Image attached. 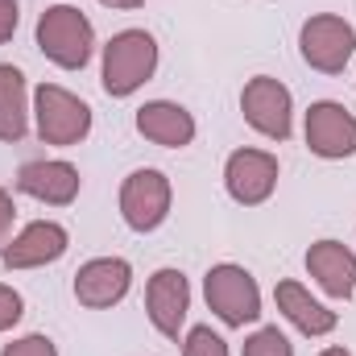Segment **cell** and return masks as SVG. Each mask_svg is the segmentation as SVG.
Here are the masks:
<instances>
[{
  "instance_id": "6da1fadb",
  "label": "cell",
  "mask_w": 356,
  "mask_h": 356,
  "mask_svg": "<svg viewBox=\"0 0 356 356\" xmlns=\"http://www.w3.org/2000/svg\"><path fill=\"white\" fill-rule=\"evenodd\" d=\"M38 50L63 67V71H83L95 50V29L75 4H50L38 17Z\"/></svg>"
},
{
  "instance_id": "7a4b0ae2",
  "label": "cell",
  "mask_w": 356,
  "mask_h": 356,
  "mask_svg": "<svg viewBox=\"0 0 356 356\" xmlns=\"http://www.w3.org/2000/svg\"><path fill=\"white\" fill-rule=\"evenodd\" d=\"M158 71V42L145 29H120L104 46V75L99 83L112 99H124L141 83H149Z\"/></svg>"
},
{
  "instance_id": "3957f363",
  "label": "cell",
  "mask_w": 356,
  "mask_h": 356,
  "mask_svg": "<svg viewBox=\"0 0 356 356\" xmlns=\"http://www.w3.org/2000/svg\"><path fill=\"white\" fill-rule=\"evenodd\" d=\"M203 294L224 327H245V323L261 319V290L245 266H232V261L211 266L203 277Z\"/></svg>"
},
{
  "instance_id": "277c9868",
  "label": "cell",
  "mask_w": 356,
  "mask_h": 356,
  "mask_svg": "<svg viewBox=\"0 0 356 356\" xmlns=\"http://www.w3.org/2000/svg\"><path fill=\"white\" fill-rule=\"evenodd\" d=\"M33 120H38V137L46 145H79L91 133V108L71 95L58 83H42L33 95Z\"/></svg>"
},
{
  "instance_id": "5b68a950",
  "label": "cell",
  "mask_w": 356,
  "mask_h": 356,
  "mask_svg": "<svg viewBox=\"0 0 356 356\" xmlns=\"http://www.w3.org/2000/svg\"><path fill=\"white\" fill-rule=\"evenodd\" d=\"M298 50H302V63L311 71L340 75L356 54V29L344 17H336V13L307 17L302 21V33H298Z\"/></svg>"
},
{
  "instance_id": "8992f818",
  "label": "cell",
  "mask_w": 356,
  "mask_h": 356,
  "mask_svg": "<svg viewBox=\"0 0 356 356\" xmlns=\"http://www.w3.org/2000/svg\"><path fill=\"white\" fill-rule=\"evenodd\" d=\"M241 112H245L249 129H257L269 141H286L294 133V99H290V88L277 83V79H269V75H257V79L245 83Z\"/></svg>"
},
{
  "instance_id": "52a82bcc",
  "label": "cell",
  "mask_w": 356,
  "mask_h": 356,
  "mask_svg": "<svg viewBox=\"0 0 356 356\" xmlns=\"http://www.w3.org/2000/svg\"><path fill=\"white\" fill-rule=\"evenodd\" d=\"M170 178L162 170H133L120 186V216L133 232H154L170 216Z\"/></svg>"
},
{
  "instance_id": "ba28073f",
  "label": "cell",
  "mask_w": 356,
  "mask_h": 356,
  "mask_svg": "<svg viewBox=\"0 0 356 356\" xmlns=\"http://www.w3.org/2000/svg\"><path fill=\"white\" fill-rule=\"evenodd\" d=\"M307 149L315 158L340 162L356 154V116L336 99H315L307 108Z\"/></svg>"
},
{
  "instance_id": "9c48e42d",
  "label": "cell",
  "mask_w": 356,
  "mask_h": 356,
  "mask_svg": "<svg viewBox=\"0 0 356 356\" xmlns=\"http://www.w3.org/2000/svg\"><path fill=\"white\" fill-rule=\"evenodd\" d=\"M224 186L245 207L266 203L269 195H273V186H277V158L266 154V149H236V154H228V162H224Z\"/></svg>"
},
{
  "instance_id": "30bf717a",
  "label": "cell",
  "mask_w": 356,
  "mask_h": 356,
  "mask_svg": "<svg viewBox=\"0 0 356 356\" xmlns=\"http://www.w3.org/2000/svg\"><path fill=\"white\" fill-rule=\"evenodd\" d=\"M67 249H71V236H67L63 224H54V220H33V224H25V228L4 245L0 261H4V269H38V266H54Z\"/></svg>"
},
{
  "instance_id": "8fae6325",
  "label": "cell",
  "mask_w": 356,
  "mask_h": 356,
  "mask_svg": "<svg viewBox=\"0 0 356 356\" xmlns=\"http://www.w3.org/2000/svg\"><path fill=\"white\" fill-rule=\"evenodd\" d=\"M145 311H149V323L166 336L178 340L182 323H186V311H191V286L182 277V269H158L145 286Z\"/></svg>"
},
{
  "instance_id": "7c38bea8",
  "label": "cell",
  "mask_w": 356,
  "mask_h": 356,
  "mask_svg": "<svg viewBox=\"0 0 356 356\" xmlns=\"http://www.w3.org/2000/svg\"><path fill=\"white\" fill-rule=\"evenodd\" d=\"M133 286V266L124 257H95L75 273V298L91 311H108L116 307Z\"/></svg>"
},
{
  "instance_id": "4fadbf2b",
  "label": "cell",
  "mask_w": 356,
  "mask_h": 356,
  "mask_svg": "<svg viewBox=\"0 0 356 356\" xmlns=\"http://www.w3.org/2000/svg\"><path fill=\"white\" fill-rule=\"evenodd\" d=\"M79 170L71 162H25L17 170V191L21 195H33L38 203H50V207H67L75 203L79 195Z\"/></svg>"
},
{
  "instance_id": "5bb4252c",
  "label": "cell",
  "mask_w": 356,
  "mask_h": 356,
  "mask_svg": "<svg viewBox=\"0 0 356 356\" xmlns=\"http://www.w3.org/2000/svg\"><path fill=\"white\" fill-rule=\"evenodd\" d=\"M307 273L323 286L332 298H353L356 294V253L340 241H315L307 249Z\"/></svg>"
},
{
  "instance_id": "9a60e30c",
  "label": "cell",
  "mask_w": 356,
  "mask_h": 356,
  "mask_svg": "<svg viewBox=\"0 0 356 356\" xmlns=\"http://www.w3.org/2000/svg\"><path fill=\"white\" fill-rule=\"evenodd\" d=\"M137 133L154 145H166V149H182L195 141V116L182 108V104H170V99H149L137 108Z\"/></svg>"
},
{
  "instance_id": "2e32d148",
  "label": "cell",
  "mask_w": 356,
  "mask_h": 356,
  "mask_svg": "<svg viewBox=\"0 0 356 356\" xmlns=\"http://www.w3.org/2000/svg\"><path fill=\"white\" fill-rule=\"evenodd\" d=\"M273 298H277V311L302 336H327V332H336V311H327L319 298H311L298 282H277L273 286Z\"/></svg>"
},
{
  "instance_id": "e0dca14e",
  "label": "cell",
  "mask_w": 356,
  "mask_h": 356,
  "mask_svg": "<svg viewBox=\"0 0 356 356\" xmlns=\"http://www.w3.org/2000/svg\"><path fill=\"white\" fill-rule=\"evenodd\" d=\"M29 129L25 75L13 63H0V141H21Z\"/></svg>"
},
{
  "instance_id": "ac0fdd59",
  "label": "cell",
  "mask_w": 356,
  "mask_h": 356,
  "mask_svg": "<svg viewBox=\"0 0 356 356\" xmlns=\"http://www.w3.org/2000/svg\"><path fill=\"white\" fill-rule=\"evenodd\" d=\"M241 356H294V344L277 332V327H261L245 340V353Z\"/></svg>"
},
{
  "instance_id": "d6986e66",
  "label": "cell",
  "mask_w": 356,
  "mask_h": 356,
  "mask_svg": "<svg viewBox=\"0 0 356 356\" xmlns=\"http://www.w3.org/2000/svg\"><path fill=\"white\" fill-rule=\"evenodd\" d=\"M182 356H228V344L211 327H191L186 344H182Z\"/></svg>"
},
{
  "instance_id": "ffe728a7",
  "label": "cell",
  "mask_w": 356,
  "mask_h": 356,
  "mask_svg": "<svg viewBox=\"0 0 356 356\" xmlns=\"http://www.w3.org/2000/svg\"><path fill=\"white\" fill-rule=\"evenodd\" d=\"M0 356H58V348H54L50 336H21V340L4 344Z\"/></svg>"
},
{
  "instance_id": "44dd1931",
  "label": "cell",
  "mask_w": 356,
  "mask_h": 356,
  "mask_svg": "<svg viewBox=\"0 0 356 356\" xmlns=\"http://www.w3.org/2000/svg\"><path fill=\"white\" fill-rule=\"evenodd\" d=\"M21 315H25L21 294H17L13 286H4V282H0V332H8L13 323H21Z\"/></svg>"
},
{
  "instance_id": "7402d4cb",
  "label": "cell",
  "mask_w": 356,
  "mask_h": 356,
  "mask_svg": "<svg viewBox=\"0 0 356 356\" xmlns=\"http://www.w3.org/2000/svg\"><path fill=\"white\" fill-rule=\"evenodd\" d=\"M13 220H17V207H13V195L0 186V253H4V245H8V236H13Z\"/></svg>"
},
{
  "instance_id": "603a6c76",
  "label": "cell",
  "mask_w": 356,
  "mask_h": 356,
  "mask_svg": "<svg viewBox=\"0 0 356 356\" xmlns=\"http://www.w3.org/2000/svg\"><path fill=\"white\" fill-rule=\"evenodd\" d=\"M17 21H21V8L17 0H0V46L17 33Z\"/></svg>"
},
{
  "instance_id": "cb8c5ba5",
  "label": "cell",
  "mask_w": 356,
  "mask_h": 356,
  "mask_svg": "<svg viewBox=\"0 0 356 356\" xmlns=\"http://www.w3.org/2000/svg\"><path fill=\"white\" fill-rule=\"evenodd\" d=\"M99 4H108V8H124V13H129V8H141L145 0H99Z\"/></svg>"
},
{
  "instance_id": "d4e9b609",
  "label": "cell",
  "mask_w": 356,
  "mask_h": 356,
  "mask_svg": "<svg viewBox=\"0 0 356 356\" xmlns=\"http://www.w3.org/2000/svg\"><path fill=\"white\" fill-rule=\"evenodd\" d=\"M319 356H353V353H348V348H323Z\"/></svg>"
}]
</instances>
